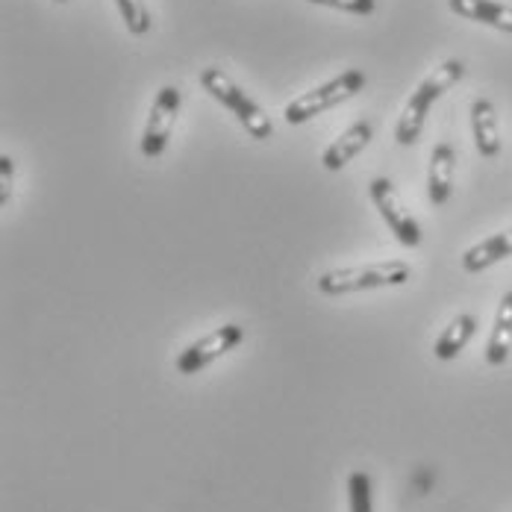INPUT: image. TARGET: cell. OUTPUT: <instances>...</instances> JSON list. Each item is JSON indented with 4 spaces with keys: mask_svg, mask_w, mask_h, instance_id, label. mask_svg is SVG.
I'll use <instances>...</instances> for the list:
<instances>
[{
    "mask_svg": "<svg viewBox=\"0 0 512 512\" xmlns=\"http://www.w3.org/2000/svg\"><path fill=\"white\" fill-rule=\"evenodd\" d=\"M410 277L412 268L404 259H389V262H374V265H348V268L324 271L318 277V292L342 298V295L368 292V289L404 286Z\"/></svg>",
    "mask_w": 512,
    "mask_h": 512,
    "instance_id": "cell-1",
    "label": "cell"
},
{
    "mask_svg": "<svg viewBox=\"0 0 512 512\" xmlns=\"http://www.w3.org/2000/svg\"><path fill=\"white\" fill-rule=\"evenodd\" d=\"M462 74H465V65H462L460 59H448V62H442L439 68H433V74L415 89V95L407 101L404 115H401V121H398V127H395V139H398L401 145H415V142H418V136H421V130H424V121H427V112H430L433 101H439L451 86H457L462 80Z\"/></svg>",
    "mask_w": 512,
    "mask_h": 512,
    "instance_id": "cell-2",
    "label": "cell"
},
{
    "mask_svg": "<svg viewBox=\"0 0 512 512\" xmlns=\"http://www.w3.org/2000/svg\"><path fill=\"white\" fill-rule=\"evenodd\" d=\"M201 86H204V92H209L221 106H227V109L239 118V124H242L254 139H271L274 127H271L268 115H265V112H262V109H259V106L233 83L230 74H224L221 68L209 65V68L201 71Z\"/></svg>",
    "mask_w": 512,
    "mask_h": 512,
    "instance_id": "cell-3",
    "label": "cell"
},
{
    "mask_svg": "<svg viewBox=\"0 0 512 512\" xmlns=\"http://www.w3.org/2000/svg\"><path fill=\"white\" fill-rule=\"evenodd\" d=\"M362 86H365V74L357 71V68H351V71L339 74L336 80H330V83L312 89L307 95L295 98V101L283 109V118H286L289 124H304L309 118H315V115H321V112L339 106L342 101L354 98L357 92H362Z\"/></svg>",
    "mask_w": 512,
    "mask_h": 512,
    "instance_id": "cell-4",
    "label": "cell"
},
{
    "mask_svg": "<svg viewBox=\"0 0 512 512\" xmlns=\"http://www.w3.org/2000/svg\"><path fill=\"white\" fill-rule=\"evenodd\" d=\"M368 189H371V201L380 209L383 221L392 227L395 239L401 245H407V248H415L421 242V227H418V221L410 215V209L404 206L398 189L386 177H374Z\"/></svg>",
    "mask_w": 512,
    "mask_h": 512,
    "instance_id": "cell-5",
    "label": "cell"
},
{
    "mask_svg": "<svg viewBox=\"0 0 512 512\" xmlns=\"http://www.w3.org/2000/svg\"><path fill=\"white\" fill-rule=\"evenodd\" d=\"M245 339V327L239 324H224L212 333H206L204 339L192 342L180 357H177V371L180 374H198L204 371L209 362L221 359L227 351H233L239 342Z\"/></svg>",
    "mask_w": 512,
    "mask_h": 512,
    "instance_id": "cell-6",
    "label": "cell"
},
{
    "mask_svg": "<svg viewBox=\"0 0 512 512\" xmlns=\"http://www.w3.org/2000/svg\"><path fill=\"white\" fill-rule=\"evenodd\" d=\"M177 112H180V89L177 86H162L154 106H151L145 133H142V154L148 159H154V156L165 151V145L171 139V130H174V121H177Z\"/></svg>",
    "mask_w": 512,
    "mask_h": 512,
    "instance_id": "cell-7",
    "label": "cell"
},
{
    "mask_svg": "<svg viewBox=\"0 0 512 512\" xmlns=\"http://www.w3.org/2000/svg\"><path fill=\"white\" fill-rule=\"evenodd\" d=\"M471 130H474V145L480 156L495 159L501 154V130H498V115H495L492 101L477 98L471 103Z\"/></svg>",
    "mask_w": 512,
    "mask_h": 512,
    "instance_id": "cell-8",
    "label": "cell"
},
{
    "mask_svg": "<svg viewBox=\"0 0 512 512\" xmlns=\"http://www.w3.org/2000/svg\"><path fill=\"white\" fill-rule=\"evenodd\" d=\"M454 165H457V154L448 142L436 145L430 154V174H427V192L430 201L442 206L451 198V186H454Z\"/></svg>",
    "mask_w": 512,
    "mask_h": 512,
    "instance_id": "cell-9",
    "label": "cell"
},
{
    "mask_svg": "<svg viewBox=\"0 0 512 512\" xmlns=\"http://www.w3.org/2000/svg\"><path fill=\"white\" fill-rule=\"evenodd\" d=\"M448 6L468 21H480V24L501 30V33H512V6H507V3H498V0H448Z\"/></svg>",
    "mask_w": 512,
    "mask_h": 512,
    "instance_id": "cell-10",
    "label": "cell"
},
{
    "mask_svg": "<svg viewBox=\"0 0 512 512\" xmlns=\"http://www.w3.org/2000/svg\"><path fill=\"white\" fill-rule=\"evenodd\" d=\"M371 142V124L368 121H357L354 127H348L327 151L321 156V162H324V168L327 171H339V168H345L354 156L365 148Z\"/></svg>",
    "mask_w": 512,
    "mask_h": 512,
    "instance_id": "cell-11",
    "label": "cell"
},
{
    "mask_svg": "<svg viewBox=\"0 0 512 512\" xmlns=\"http://www.w3.org/2000/svg\"><path fill=\"white\" fill-rule=\"evenodd\" d=\"M507 256H512V230L495 233V236L483 239L480 245L468 248L462 254V268L471 271V274H477V271H486L489 265H495V262H501Z\"/></svg>",
    "mask_w": 512,
    "mask_h": 512,
    "instance_id": "cell-12",
    "label": "cell"
},
{
    "mask_svg": "<svg viewBox=\"0 0 512 512\" xmlns=\"http://www.w3.org/2000/svg\"><path fill=\"white\" fill-rule=\"evenodd\" d=\"M512 351V292H507L501 298V307L495 315V327H492V336H489V345H486V362L489 365H504L510 359Z\"/></svg>",
    "mask_w": 512,
    "mask_h": 512,
    "instance_id": "cell-13",
    "label": "cell"
},
{
    "mask_svg": "<svg viewBox=\"0 0 512 512\" xmlns=\"http://www.w3.org/2000/svg\"><path fill=\"white\" fill-rule=\"evenodd\" d=\"M474 330H477V318H474V315H468V312L457 315V318L445 327V333L436 339V345H433L436 359H445V362H448V359L460 357L462 348L471 342Z\"/></svg>",
    "mask_w": 512,
    "mask_h": 512,
    "instance_id": "cell-14",
    "label": "cell"
},
{
    "mask_svg": "<svg viewBox=\"0 0 512 512\" xmlns=\"http://www.w3.org/2000/svg\"><path fill=\"white\" fill-rule=\"evenodd\" d=\"M115 3H118V12L133 36H145L151 30V12H148L145 0H115Z\"/></svg>",
    "mask_w": 512,
    "mask_h": 512,
    "instance_id": "cell-15",
    "label": "cell"
},
{
    "mask_svg": "<svg viewBox=\"0 0 512 512\" xmlns=\"http://www.w3.org/2000/svg\"><path fill=\"white\" fill-rule=\"evenodd\" d=\"M348 507L351 512H374L371 477L365 471H351V477H348Z\"/></svg>",
    "mask_w": 512,
    "mask_h": 512,
    "instance_id": "cell-16",
    "label": "cell"
},
{
    "mask_svg": "<svg viewBox=\"0 0 512 512\" xmlns=\"http://www.w3.org/2000/svg\"><path fill=\"white\" fill-rule=\"evenodd\" d=\"M309 3H318V6H330V9H342V12H351V15H371L374 12V0H309Z\"/></svg>",
    "mask_w": 512,
    "mask_h": 512,
    "instance_id": "cell-17",
    "label": "cell"
},
{
    "mask_svg": "<svg viewBox=\"0 0 512 512\" xmlns=\"http://www.w3.org/2000/svg\"><path fill=\"white\" fill-rule=\"evenodd\" d=\"M12 159L3 154L0 156V206L9 204V189H12Z\"/></svg>",
    "mask_w": 512,
    "mask_h": 512,
    "instance_id": "cell-18",
    "label": "cell"
},
{
    "mask_svg": "<svg viewBox=\"0 0 512 512\" xmlns=\"http://www.w3.org/2000/svg\"><path fill=\"white\" fill-rule=\"evenodd\" d=\"M56 3H65V0H56Z\"/></svg>",
    "mask_w": 512,
    "mask_h": 512,
    "instance_id": "cell-19",
    "label": "cell"
}]
</instances>
